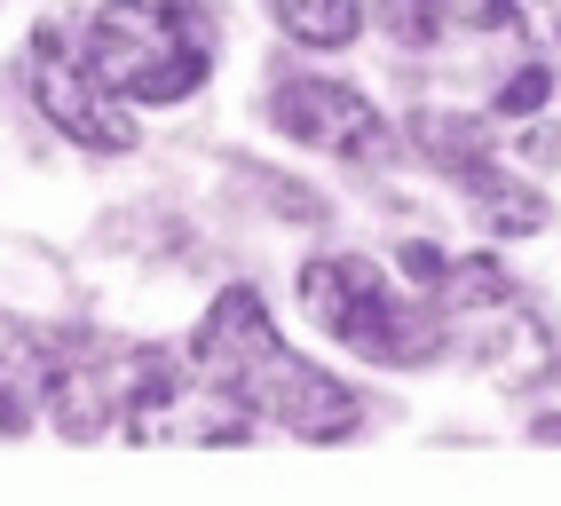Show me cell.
I'll use <instances>...</instances> for the list:
<instances>
[{"label":"cell","mask_w":561,"mask_h":506,"mask_svg":"<svg viewBox=\"0 0 561 506\" xmlns=\"http://www.w3.org/2000/svg\"><path fill=\"white\" fill-rule=\"evenodd\" d=\"M191 365L206 380H221L238 395V404L277 427V436H301V444H341L364 427V404L332 380L324 365H309L293 341H277L270 309H261L253 285H230V294H214V309L198 317L191 333Z\"/></svg>","instance_id":"1"},{"label":"cell","mask_w":561,"mask_h":506,"mask_svg":"<svg viewBox=\"0 0 561 506\" xmlns=\"http://www.w3.org/2000/svg\"><path fill=\"white\" fill-rule=\"evenodd\" d=\"M293 294H301V309H309V324L324 341H341L348 356L388 365V372L435 365L443 341H451V317L435 301H411L371 253H309Z\"/></svg>","instance_id":"2"},{"label":"cell","mask_w":561,"mask_h":506,"mask_svg":"<svg viewBox=\"0 0 561 506\" xmlns=\"http://www.w3.org/2000/svg\"><path fill=\"white\" fill-rule=\"evenodd\" d=\"M80 48L127 103H182L206 88L221 56V24L198 0H103L80 24Z\"/></svg>","instance_id":"3"},{"label":"cell","mask_w":561,"mask_h":506,"mask_svg":"<svg viewBox=\"0 0 561 506\" xmlns=\"http://www.w3.org/2000/svg\"><path fill=\"white\" fill-rule=\"evenodd\" d=\"M24 80H32V103H41V119H48L64 142H80V151H103V159H127V151H135V112H127V95L88 64V48L71 41L64 24H41V32H32Z\"/></svg>","instance_id":"4"},{"label":"cell","mask_w":561,"mask_h":506,"mask_svg":"<svg viewBox=\"0 0 561 506\" xmlns=\"http://www.w3.org/2000/svg\"><path fill=\"white\" fill-rule=\"evenodd\" d=\"M253 427V412L238 404L221 380H182L167 356H142V372L127 388V412H119V436L127 444H238Z\"/></svg>","instance_id":"5"},{"label":"cell","mask_w":561,"mask_h":506,"mask_svg":"<svg viewBox=\"0 0 561 506\" xmlns=\"http://www.w3.org/2000/svg\"><path fill=\"white\" fill-rule=\"evenodd\" d=\"M270 127L324 159H371L388 142V119L371 112V95L324 80V71H293V80L270 88Z\"/></svg>","instance_id":"6"},{"label":"cell","mask_w":561,"mask_h":506,"mask_svg":"<svg viewBox=\"0 0 561 506\" xmlns=\"http://www.w3.org/2000/svg\"><path fill=\"white\" fill-rule=\"evenodd\" d=\"M135 372H142V356H135V348L103 356V365H56V372H48V404H56V427H64L71 444H88V436H103V427H119Z\"/></svg>","instance_id":"7"},{"label":"cell","mask_w":561,"mask_h":506,"mask_svg":"<svg viewBox=\"0 0 561 506\" xmlns=\"http://www.w3.org/2000/svg\"><path fill=\"white\" fill-rule=\"evenodd\" d=\"M451 183L474 198L482 230H499V238H538V230H546V198H538V183L506 174L491 151H482V159H467V166H451Z\"/></svg>","instance_id":"8"},{"label":"cell","mask_w":561,"mask_h":506,"mask_svg":"<svg viewBox=\"0 0 561 506\" xmlns=\"http://www.w3.org/2000/svg\"><path fill=\"white\" fill-rule=\"evenodd\" d=\"M514 24V0H403L396 9V32L411 41H451V32H506Z\"/></svg>","instance_id":"9"},{"label":"cell","mask_w":561,"mask_h":506,"mask_svg":"<svg viewBox=\"0 0 561 506\" xmlns=\"http://www.w3.org/2000/svg\"><path fill=\"white\" fill-rule=\"evenodd\" d=\"M270 24L293 48H348L364 32V9L356 0H270Z\"/></svg>","instance_id":"10"},{"label":"cell","mask_w":561,"mask_h":506,"mask_svg":"<svg viewBox=\"0 0 561 506\" xmlns=\"http://www.w3.org/2000/svg\"><path fill=\"white\" fill-rule=\"evenodd\" d=\"M514 71H522V80H506V88H499V112H506V119H522V112H538V103L553 95V80H546V64H514Z\"/></svg>","instance_id":"11"},{"label":"cell","mask_w":561,"mask_h":506,"mask_svg":"<svg viewBox=\"0 0 561 506\" xmlns=\"http://www.w3.org/2000/svg\"><path fill=\"white\" fill-rule=\"evenodd\" d=\"M530 436H538V444H561V412H546V419L530 427Z\"/></svg>","instance_id":"12"},{"label":"cell","mask_w":561,"mask_h":506,"mask_svg":"<svg viewBox=\"0 0 561 506\" xmlns=\"http://www.w3.org/2000/svg\"><path fill=\"white\" fill-rule=\"evenodd\" d=\"M388 9H403V0H388Z\"/></svg>","instance_id":"13"}]
</instances>
